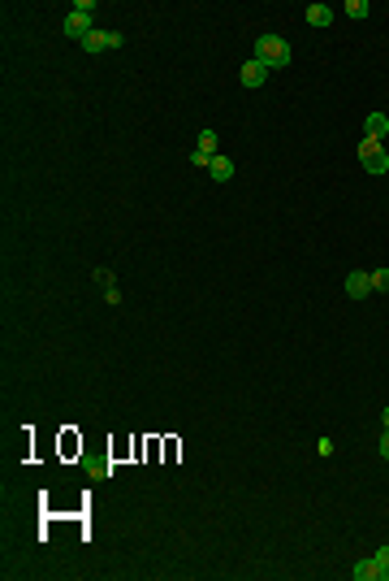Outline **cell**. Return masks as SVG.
I'll return each mask as SVG.
<instances>
[{
    "label": "cell",
    "instance_id": "12",
    "mask_svg": "<svg viewBox=\"0 0 389 581\" xmlns=\"http://www.w3.org/2000/svg\"><path fill=\"white\" fill-rule=\"evenodd\" d=\"M346 13H350V18H368L372 5H368V0H346Z\"/></svg>",
    "mask_w": 389,
    "mask_h": 581
},
{
    "label": "cell",
    "instance_id": "3",
    "mask_svg": "<svg viewBox=\"0 0 389 581\" xmlns=\"http://www.w3.org/2000/svg\"><path fill=\"white\" fill-rule=\"evenodd\" d=\"M359 165L372 174V178H381V174H389V152L381 139H363L359 143Z\"/></svg>",
    "mask_w": 389,
    "mask_h": 581
},
{
    "label": "cell",
    "instance_id": "15",
    "mask_svg": "<svg viewBox=\"0 0 389 581\" xmlns=\"http://www.w3.org/2000/svg\"><path fill=\"white\" fill-rule=\"evenodd\" d=\"M316 451H320V456H333L337 443H333V438H320V443H316Z\"/></svg>",
    "mask_w": 389,
    "mask_h": 581
},
{
    "label": "cell",
    "instance_id": "16",
    "mask_svg": "<svg viewBox=\"0 0 389 581\" xmlns=\"http://www.w3.org/2000/svg\"><path fill=\"white\" fill-rule=\"evenodd\" d=\"M104 299H109V304H121V291H117V282H113V287H104Z\"/></svg>",
    "mask_w": 389,
    "mask_h": 581
},
{
    "label": "cell",
    "instance_id": "14",
    "mask_svg": "<svg viewBox=\"0 0 389 581\" xmlns=\"http://www.w3.org/2000/svg\"><path fill=\"white\" fill-rule=\"evenodd\" d=\"M376 564H381V581H389V547L376 551Z\"/></svg>",
    "mask_w": 389,
    "mask_h": 581
},
{
    "label": "cell",
    "instance_id": "2",
    "mask_svg": "<svg viewBox=\"0 0 389 581\" xmlns=\"http://www.w3.org/2000/svg\"><path fill=\"white\" fill-rule=\"evenodd\" d=\"M65 39H78L83 44L91 31H95V0H78V5L69 9V18H65Z\"/></svg>",
    "mask_w": 389,
    "mask_h": 581
},
{
    "label": "cell",
    "instance_id": "9",
    "mask_svg": "<svg viewBox=\"0 0 389 581\" xmlns=\"http://www.w3.org/2000/svg\"><path fill=\"white\" fill-rule=\"evenodd\" d=\"M355 581H381V564H376V555H372V560H359V564H355Z\"/></svg>",
    "mask_w": 389,
    "mask_h": 581
},
{
    "label": "cell",
    "instance_id": "18",
    "mask_svg": "<svg viewBox=\"0 0 389 581\" xmlns=\"http://www.w3.org/2000/svg\"><path fill=\"white\" fill-rule=\"evenodd\" d=\"M381 425H385V429H389V408H385V412H381Z\"/></svg>",
    "mask_w": 389,
    "mask_h": 581
},
{
    "label": "cell",
    "instance_id": "10",
    "mask_svg": "<svg viewBox=\"0 0 389 581\" xmlns=\"http://www.w3.org/2000/svg\"><path fill=\"white\" fill-rule=\"evenodd\" d=\"M329 22H333L329 5H307V27H329Z\"/></svg>",
    "mask_w": 389,
    "mask_h": 581
},
{
    "label": "cell",
    "instance_id": "1",
    "mask_svg": "<svg viewBox=\"0 0 389 581\" xmlns=\"http://www.w3.org/2000/svg\"><path fill=\"white\" fill-rule=\"evenodd\" d=\"M255 61H264L268 70H285L290 65V44H285L281 35H273V31H264L255 39V53H251Z\"/></svg>",
    "mask_w": 389,
    "mask_h": 581
},
{
    "label": "cell",
    "instance_id": "5",
    "mask_svg": "<svg viewBox=\"0 0 389 581\" xmlns=\"http://www.w3.org/2000/svg\"><path fill=\"white\" fill-rule=\"evenodd\" d=\"M268 74H273V70H268L264 61H255V57H251V61L238 70V79H243V87H264V83H268Z\"/></svg>",
    "mask_w": 389,
    "mask_h": 581
},
{
    "label": "cell",
    "instance_id": "8",
    "mask_svg": "<svg viewBox=\"0 0 389 581\" xmlns=\"http://www.w3.org/2000/svg\"><path fill=\"white\" fill-rule=\"evenodd\" d=\"M363 126H368V139H381V143L389 139V117H385L381 109H376V113H368V117H363Z\"/></svg>",
    "mask_w": 389,
    "mask_h": 581
},
{
    "label": "cell",
    "instance_id": "17",
    "mask_svg": "<svg viewBox=\"0 0 389 581\" xmlns=\"http://www.w3.org/2000/svg\"><path fill=\"white\" fill-rule=\"evenodd\" d=\"M376 451H381V456L389 460V429H385V434H381V443H376Z\"/></svg>",
    "mask_w": 389,
    "mask_h": 581
},
{
    "label": "cell",
    "instance_id": "6",
    "mask_svg": "<svg viewBox=\"0 0 389 581\" xmlns=\"http://www.w3.org/2000/svg\"><path fill=\"white\" fill-rule=\"evenodd\" d=\"M346 295H350V299H368V295H372V273L350 269V273H346Z\"/></svg>",
    "mask_w": 389,
    "mask_h": 581
},
{
    "label": "cell",
    "instance_id": "13",
    "mask_svg": "<svg viewBox=\"0 0 389 581\" xmlns=\"http://www.w3.org/2000/svg\"><path fill=\"white\" fill-rule=\"evenodd\" d=\"M372 291H389V269H372Z\"/></svg>",
    "mask_w": 389,
    "mask_h": 581
},
{
    "label": "cell",
    "instance_id": "11",
    "mask_svg": "<svg viewBox=\"0 0 389 581\" xmlns=\"http://www.w3.org/2000/svg\"><path fill=\"white\" fill-rule=\"evenodd\" d=\"M195 152H203V157H217V131H199V139H195Z\"/></svg>",
    "mask_w": 389,
    "mask_h": 581
},
{
    "label": "cell",
    "instance_id": "4",
    "mask_svg": "<svg viewBox=\"0 0 389 581\" xmlns=\"http://www.w3.org/2000/svg\"><path fill=\"white\" fill-rule=\"evenodd\" d=\"M78 48H83V53H109V48H121V35H117V31H100V27H95V31H91L83 44H78Z\"/></svg>",
    "mask_w": 389,
    "mask_h": 581
},
{
    "label": "cell",
    "instance_id": "7",
    "mask_svg": "<svg viewBox=\"0 0 389 581\" xmlns=\"http://www.w3.org/2000/svg\"><path fill=\"white\" fill-rule=\"evenodd\" d=\"M207 174H212V183H229L233 174H238V165H233L225 152H217V157H212V165H207Z\"/></svg>",
    "mask_w": 389,
    "mask_h": 581
}]
</instances>
